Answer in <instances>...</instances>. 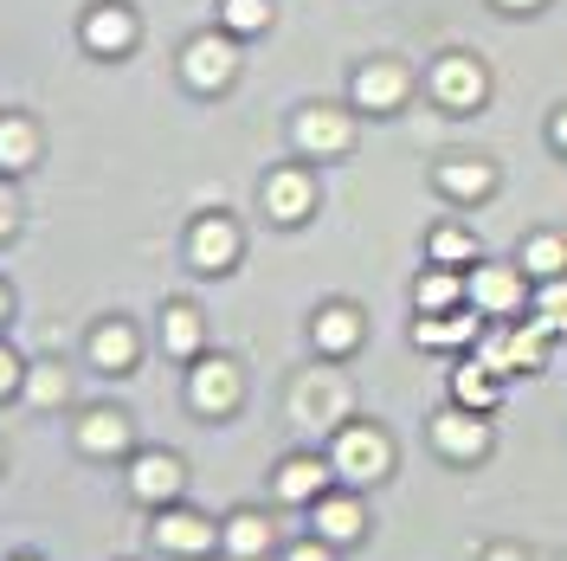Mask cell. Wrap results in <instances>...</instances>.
I'll list each match as a JSON object with an SVG mask.
<instances>
[{"label":"cell","instance_id":"27","mask_svg":"<svg viewBox=\"0 0 567 561\" xmlns=\"http://www.w3.org/2000/svg\"><path fill=\"white\" fill-rule=\"evenodd\" d=\"M226 33H265L271 27V0H219Z\"/></svg>","mask_w":567,"mask_h":561},{"label":"cell","instance_id":"7","mask_svg":"<svg viewBox=\"0 0 567 561\" xmlns=\"http://www.w3.org/2000/svg\"><path fill=\"white\" fill-rule=\"evenodd\" d=\"M187 400H194L200 414H233V407H239V368H233L226 355H207V361L194 368V381H187Z\"/></svg>","mask_w":567,"mask_h":561},{"label":"cell","instance_id":"30","mask_svg":"<svg viewBox=\"0 0 567 561\" xmlns=\"http://www.w3.org/2000/svg\"><path fill=\"white\" fill-rule=\"evenodd\" d=\"M471 252H477V239L458 233V226H439V233H432V258H439V265H458V258H471Z\"/></svg>","mask_w":567,"mask_h":561},{"label":"cell","instance_id":"32","mask_svg":"<svg viewBox=\"0 0 567 561\" xmlns=\"http://www.w3.org/2000/svg\"><path fill=\"white\" fill-rule=\"evenodd\" d=\"M13 226H20V194H13V187L0 181V239H7Z\"/></svg>","mask_w":567,"mask_h":561},{"label":"cell","instance_id":"15","mask_svg":"<svg viewBox=\"0 0 567 561\" xmlns=\"http://www.w3.org/2000/svg\"><path fill=\"white\" fill-rule=\"evenodd\" d=\"M78 446H84L91 458L130 452V420H123L116 407H97V414H84V426H78Z\"/></svg>","mask_w":567,"mask_h":561},{"label":"cell","instance_id":"24","mask_svg":"<svg viewBox=\"0 0 567 561\" xmlns=\"http://www.w3.org/2000/svg\"><path fill=\"white\" fill-rule=\"evenodd\" d=\"M452 394H458V407H496V381H491V368L484 361H464L458 375H452Z\"/></svg>","mask_w":567,"mask_h":561},{"label":"cell","instance_id":"12","mask_svg":"<svg viewBox=\"0 0 567 561\" xmlns=\"http://www.w3.org/2000/svg\"><path fill=\"white\" fill-rule=\"evenodd\" d=\"M130 39H136V20H130V7L104 0V7H91V13H84V45H91V52L116 59V52H130Z\"/></svg>","mask_w":567,"mask_h":561},{"label":"cell","instance_id":"21","mask_svg":"<svg viewBox=\"0 0 567 561\" xmlns=\"http://www.w3.org/2000/svg\"><path fill=\"white\" fill-rule=\"evenodd\" d=\"M413 336H420L425 349H458V343H477V316H420L413 323Z\"/></svg>","mask_w":567,"mask_h":561},{"label":"cell","instance_id":"37","mask_svg":"<svg viewBox=\"0 0 567 561\" xmlns=\"http://www.w3.org/2000/svg\"><path fill=\"white\" fill-rule=\"evenodd\" d=\"M7 310H13V297H7V284H0V323H7Z\"/></svg>","mask_w":567,"mask_h":561},{"label":"cell","instance_id":"35","mask_svg":"<svg viewBox=\"0 0 567 561\" xmlns=\"http://www.w3.org/2000/svg\"><path fill=\"white\" fill-rule=\"evenodd\" d=\"M496 7H516V13H529V7H542V0H496Z\"/></svg>","mask_w":567,"mask_h":561},{"label":"cell","instance_id":"13","mask_svg":"<svg viewBox=\"0 0 567 561\" xmlns=\"http://www.w3.org/2000/svg\"><path fill=\"white\" fill-rule=\"evenodd\" d=\"M471 304L491 316H516V304H523V278L509 272V265H477L471 272Z\"/></svg>","mask_w":567,"mask_h":561},{"label":"cell","instance_id":"19","mask_svg":"<svg viewBox=\"0 0 567 561\" xmlns=\"http://www.w3.org/2000/svg\"><path fill=\"white\" fill-rule=\"evenodd\" d=\"M91 361H97L104 375H130V361H136V329H130V323H97V329H91Z\"/></svg>","mask_w":567,"mask_h":561},{"label":"cell","instance_id":"14","mask_svg":"<svg viewBox=\"0 0 567 561\" xmlns=\"http://www.w3.org/2000/svg\"><path fill=\"white\" fill-rule=\"evenodd\" d=\"M329 458H310V452H297V458H284L278 465V497L284 503H317L322 491H329Z\"/></svg>","mask_w":567,"mask_h":561},{"label":"cell","instance_id":"20","mask_svg":"<svg viewBox=\"0 0 567 561\" xmlns=\"http://www.w3.org/2000/svg\"><path fill=\"white\" fill-rule=\"evenodd\" d=\"M33 149H39V130L27 116H0V175L33 169Z\"/></svg>","mask_w":567,"mask_h":561},{"label":"cell","instance_id":"22","mask_svg":"<svg viewBox=\"0 0 567 561\" xmlns=\"http://www.w3.org/2000/svg\"><path fill=\"white\" fill-rule=\"evenodd\" d=\"M162 343H168L175 355H200V343H207L200 310H194V304H168V316H162Z\"/></svg>","mask_w":567,"mask_h":561},{"label":"cell","instance_id":"5","mask_svg":"<svg viewBox=\"0 0 567 561\" xmlns=\"http://www.w3.org/2000/svg\"><path fill=\"white\" fill-rule=\"evenodd\" d=\"M155 542H162V549H175V555H207L213 542H219V529H213L200 510L162 503V517H155Z\"/></svg>","mask_w":567,"mask_h":561},{"label":"cell","instance_id":"23","mask_svg":"<svg viewBox=\"0 0 567 561\" xmlns=\"http://www.w3.org/2000/svg\"><path fill=\"white\" fill-rule=\"evenodd\" d=\"M491 169H484V162H445V169H439V187H445V194H452V201H484V194H491Z\"/></svg>","mask_w":567,"mask_h":561},{"label":"cell","instance_id":"29","mask_svg":"<svg viewBox=\"0 0 567 561\" xmlns=\"http://www.w3.org/2000/svg\"><path fill=\"white\" fill-rule=\"evenodd\" d=\"M65 394H71V381H65V375H59V368H52V361H45V368H33V375H27V400H33V407H59Z\"/></svg>","mask_w":567,"mask_h":561},{"label":"cell","instance_id":"26","mask_svg":"<svg viewBox=\"0 0 567 561\" xmlns=\"http://www.w3.org/2000/svg\"><path fill=\"white\" fill-rule=\"evenodd\" d=\"M464 290H471V284H464L458 272H432V278H420V310H425V316L452 310V304H458Z\"/></svg>","mask_w":567,"mask_h":561},{"label":"cell","instance_id":"8","mask_svg":"<svg viewBox=\"0 0 567 561\" xmlns=\"http://www.w3.org/2000/svg\"><path fill=\"white\" fill-rule=\"evenodd\" d=\"M187 258H194V272H226V265L239 258V233H233V220L207 213V220L187 233Z\"/></svg>","mask_w":567,"mask_h":561},{"label":"cell","instance_id":"10","mask_svg":"<svg viewBox=\"0 0 567 561\" xmlns=\"http://www.w3.org/2000/svg\"><path fill=\"white\" fill-rule=\"evenodd\" d=\"M406 98V71L400 65H388V59H368V65L354 71V110H393Z\"/></svg>","mask_w":567,"mask_h":561},{"label":"cell","instance_id":"4","mask_svg":"<svg viewBox=\"0 0 567 561\" xmlns=\"http://www.w3.org/2000/svg\"><path fill=\"white\" fill-rule=\"evenodd\" d=\"M290 136H297L303 155H342V149H349V110H329V104L297 110Z\"/></svg>","mask_w":567,"mask_h":561},{"label":"cell","instance_id":"28","mask_svg":"<svg viewBox=\"0 0 567 561\" xmlns=\"http://www.w3.org/2000/svg\"><path fill=\"white\" fill-rule=\"evenodd\" d=\"M535 323L548 336H567V284L561 278H542V297H535Z\"/></svg>","mask_w":567,"mask_h":561},{"label":"cell","instance_id":"11","mask_svg":"<svg viewBox=\"0 0 567 561\" xmlns=\"http://www.w3.org/2000/svg\"><path fill=\"white\" fill-rule=\"evenodd\" d=\"M310 207H317V187H310V175H303V169H278V175L265 181V213H271V220L297 226Z\"/></svg>","mask_w":567,"mask_h":561},{"label":"cell","instance_id":"36","mask_svg":"<svg viewBox=\"0 0 567 561\" xmlns=\"http://www.w3.org/2000/svg\"><path fill=\"white\" fill-rule=\"evenodd\" d=\"M555 142H561V149H567V110H561V116H555Z\"/></svg>","mask_w":567,"mask_h":561},{"label":"cell","instance_id":"17","mask_svg":"<svg viewBox=\"0 0 567 561\" xmlns=\"http://www.w3.org/2000/svg\"><path fill=\"white\" fill-rule=\"evenodd\" d=\"M361 523H368V517H361L354 497H317V503H310V529H317L322 542H354Z\"/></svg>","mask_w":567,"mask_h":561},{"label":"cell","instance_id":"31","mask_svg":"<svg viewBox=\"0 0 567 561\" xmlns=\"http://www.w3.org/2000/svg\"><path fill=\"white\" fill-rule=\"evenodd\" d=\"M13 387H27V368H20V355L0 343V394H13Z\"/></svg>","mask_w":567,"mask_h":561},{"label":"cell","instance_id":"3","mask_svg":"<svg viewBox=\"0 0 567 561\" xmlns=\"http://www.w3.org/2000/svg\"><path fill=\"white\" fill-rule=\"evenodd\" d=\"M432 91H439V104L445 110H477L484 104V91H491V78H484L477 59L452 52V59H439V71H432Z\"/></svg>","mask_w":567,"mask_h":561},{"label":"cell","instance_id":"18","mask_svg":"<svg viewBox=\"0 0 567 561\" xmlns=\"http://www.w3.org/2000/svg\"><path fill=\"white\" fill-rule=\"evenodd\" d=\"M310 336H317L322 355H349L354 343H361V310H349V304H322L317 323H310Z\"/></svg>","mask_w":567,"mask_h":561},{"label":"cell","instance_id":"33","mask_svg":"<svg viewBox=\"0 0 567 561\" xmlns=\"http://www.w3.org/2000/svg\"><path fill=\"white\" fill-rule=\"evenodd\" d=\"M329 549H336V542H322V536H317V542H297L284 561H329Z\"/></svg>","mask_w":567,"mask_h":561},{"label":"cell","instance_id":"1","mask_svg":"<svg viewBox=\"0 0 567 561\" xmlns=\"http://www.w3.org/2000/svg\"><path fill=\"white\" fill-rule=\"evenodd\" d=\"M329 465H336V478H349V484H374V478H388L393 446H388V432H374V426L354 420V426H342V432H336Z\"/></svg>","mask_w":567,"mask_h":561},{"label":"cell","instance_id":"16","mask_svg":"<svg viewBox=\"0 0 567 561\" xmlns=\"http://www.w3.org/2000/svg\"><path fill=\"white\" fill-rule=\"evenodd\" d=\"M219 542H226L233 561H258L265 549H271V523H265L258 510H233V517L219 523Z\"/></svg>","mask_w":567,"mask_h":561},{"label":"cell","instance_id":"25","mask_svg":"<svg viewBox=\"0 0 567 561\" xmlns=\"http://www.w3.org/2000/svg\"><path fill=\"white\" fill-rule=\"evenodd\" d=\"M561 265H567V239H555V233L529 239V252H523V272L529 278H561Z\"/></svg>","mask_w":567,"mask_h":561},{"label":"cell","instance_id":"9","mask_svg":"<svg viewBox=\"0 0 567 561\" xmlns=\"http://www.w3.org/2000/svg\"><path fill=\"white\" fill-rule=\"evenodd\" d=\"M181 484H187V471H181L175 452H142L136 471H130V491H136L142 503H175Z\"/></svg>","mask_w":567,"mask_h":561},{"label":"cell","instance_id":"34","mask_svg":"<svg viewBox=\"0 0 567 561\" xmlns=\"http://www.w3.org/2000/svg\"><path fill=\"white\" fill-rule=\"evenodd\" d=\"M484 561H523V549H491Z\"/></svg>","mask_w":567,"mask_h":561},{"label":"cell","instance_id":"6","mask_svg":"<svg viewBox=\"0 0 567 561\" xmlns=\"http://www.w3.org/2000/svg\"><path fill=\"white\" fill-rule=\"evenodd\" d=\"M432 446L445 458H484L491 452V426L477 420V407H452L432 420Z\"/></svg>","mask_w":567,"mask_h":561},{"label":"cell","instance_id":"38","mask_svg":"<svg viewBox=\"0 0 567 561\" xmlns=\"http://www.w3.org/2000/svg\"><path fill=\"white\" fill-rule=\"evenodd\" d=\"M13 561H33V555H13Z\"/></svg>","mask_w":567,"mask_h":561},{"label":"cell","instance_id":"2","mask_svg":"<svg viewBox=\"0 0 567 561\" xmlns=\"http://www.w3.org/2000/svg\"><path fill=\"white\" fill-rule=\"evenodd\" d=\"M233 39L226 33H200V39H187V52H181V78L194 84V91H219L226 78H233Z\"/></svg>","mask_w":567,"mask_h":561}]
</instances>
